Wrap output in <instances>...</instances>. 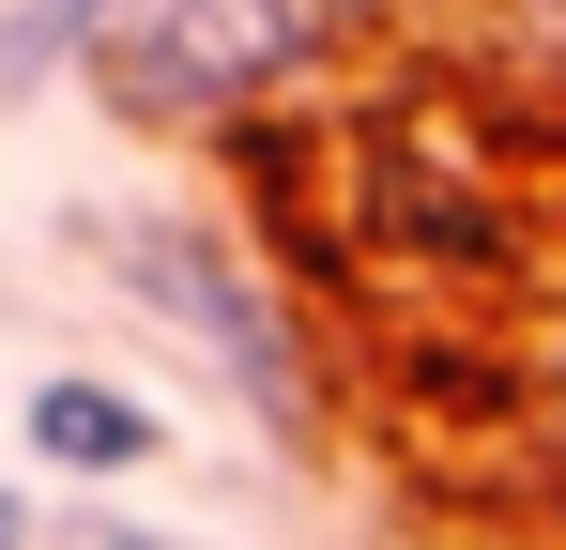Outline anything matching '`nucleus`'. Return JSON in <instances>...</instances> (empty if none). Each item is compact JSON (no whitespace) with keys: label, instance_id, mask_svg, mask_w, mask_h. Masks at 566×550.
Returning <instances> with one entry per match:
<instances>
[{"label":"nucleus","instance_id":"1","mask_svg":"<svg viewBox=\"0 0 566 550\" xmlns=\"http://www.w3.org/2000/svg\"><path fill=\"white\" fill-rule=\"evenodd\" d=\"M353 0H107L93 31V77L123 107H230V92L291 77Z\"/></svg>","mask_w":566,"mask_h":550},{"label":"nucleus","instance_id":"2","mask_svg":"<svg viewBox=\"0 0 566 550\" xmlns=\"http://www.w3.org/2000/svg\"><path fill=\"white\" fill-rule=\"evenodd\" d=\"M107 261L138 275V290H154V306H169V321H185V337H199L214 367H230V382H245L261 413H306V367H291V321H276V290H261L245 261H230L214 230H169V214H154V230H107Z\"/></svg>","mask_w":566,"mask_h":550},{"label":"nucleus","instance_id":"3","mask_svg":"<svg viewBox=\"0 0 566 550\" xmlns=\"http://www.w3.org/2000/svg\"><path fill=\"white\" fill-rule=\"evenodd\" d=\"M154 444H169V429H154V398H123V382H77V367H62V382H31V458H46V474L107 489V474H138Z\"/></svg>","mask_w":566,"mask_h":550},{"label":"nucleus","instance_id":"4","mask_svg":"<svg viewBox=\"0 0 566 550\" xmlns=\"http://www.w3.org/2000/svg\"><path fill=\"white\" fill-rule=\"evenodd\" d=\"M62 550H199V536H138V520H77Z\"/></svg>","mask_w":566,"mask_h":550},{"label":"nucleus","instance_id":"5","mask_svg":"<svg viewBox=\"0 0 566 550\" xmlns=\"http://www.w3.org/2000/svg\"><path fill=\"white\" fill-rule=\"evenodd\" d=\"M0 550H31V505H15V489H0Z\"/></svg>","mask_w":566,"mask_h":550},{"label":"nucleus","instance_id":"6","mask_svg":"<svg viewBox=\"0 0 566 550\" xmlns=\"http://www.w3.org/2000/svg\"><path fill=\"white\" fill-rule=\"evenodd\" d=\"M552 15H566V0H552Z\"/></svg>","mask_w":566,"mask_h":550}]
</instances>
